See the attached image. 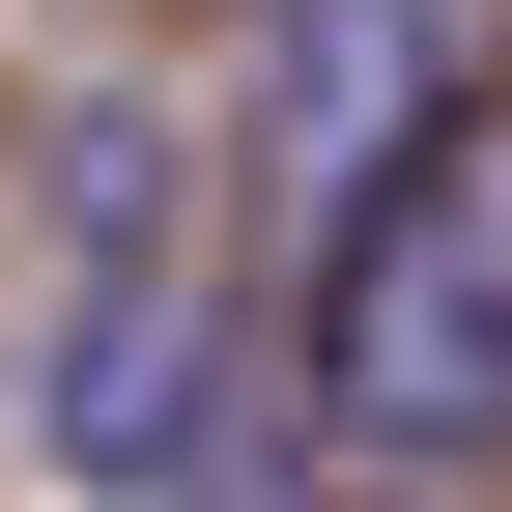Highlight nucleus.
I'll list each match as a JSON object with an SVG mask.
<instances>
[{"label": "nucleus", "mask_w": 512, "mask_h": 512, "mask_svg": "<svg viewBox=\"0 0 512 512\" xmlns=\"http://www.w3.org/2000/svg\"><path fill=\"white\" fill-rule=\"evenodd\" d=\"M456 114H484V86H456L427 0H285V171H313V200H399Z\"/></svg>", "instance_id": "3"}, {"label": "nucleus", "mask_w": 512, "mask_h": 512, "mask_svg": "<svg viewBox=\"0 0 512 512\" xmlns=\"http://www.w3.org/2000/svg\"><path fill=\"white\" fill-rule=\"evenodd\" d=\"M313 456L512 484V86L399 171V200H342V256H313Z\"/></svg>", "instance_id": "1"}, {"label": "nucleus", "mask_w": 512, "mask_h": 512, "mask_svg": "<svg viewBox=\"0 0 512 512\" xmlns=\"http://www.w3.org/2000/svg\"><path fill=\"white\" fill-rule=\"evenodd\" d=\"M200 399H228V313H200V256H86V313H57V370H29L57 484H86V512H228Z\"/></svg>", "instance_id": "2"}]
</instances>
